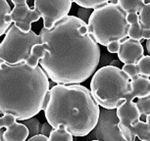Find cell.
I'll return each mask as SVG.
<instances>
[{
	"instance_id": "6da1fadb",
	"label": "cell",
	"mask_w": 150,
	"mask_h": 141,
	"mask_svg": "<svg viewBox=\"0 0 150 141\" xmlns=\"http://www.w3.org/2000/svg\"><path fill=\"white\" fill-rule=\"evenodd\" d=\"M38 35L46 50L38 65L53 82L80 84L96 72L100 48L80 18L67 16L51 30L42 27Z\"/></svg>"
},
{
	"instance_id": "7a4b0ae2",
	"label": "cell",
	"mask_w": 150,
	"mask_h": 141,
	"mask_svg": "<svg viewBox=\"0 0 150 141\" xmlns=\"http://www.w3.org/2000/svg\"><path fill=\"white\" fill-rule=\"evenodd\" d=\"M49 78L40 66L8 65L0 60V115L28 121L45 108Z\"/></svg>"
},
{
	"instance_id": "3957f363",
	"label": "cell",
	"mask_w": 150,
	"mask_h": 141,
	"mask_svg": "<svg viewBox=\"0 0 150 141\" xmlns=\"http://www.w3.org/2000/svg\"><path fill=\"white\" fill-rule=\"evenodd\" d=\"M44 115L53 129L59 125L74 136H86L96 126L100 109L89 89L81 84H56L49 89Z\"/></svg>"
},
{
	"instance_id": "277c9868",
	"label": "cell",
	"mask_w": 150,
	"mask_h": 141,
	"mask_svg": "<svg viewBox=\"0 0 150 141\" xmlns=\"http://www.w3.org/2000/svg\"><path fill=\"white\" fill-rule=\"evenodd\" d=\"M89 91L98 106L117 109L125 101H129L131 78L118 67H102L93 74Z\"/></svg>"
},
{
	"instance_id": "5b68a950",
	"label": "cell",
	"mask_w": 150,
	"mask_h": 141,
	"mask_svg": "<svg viewBox=\"0 0 150 141\" xmlns=\"http://www.w3.org/2000/svg\"><path fill=\"white\" fill-rule=\"evenodd\" d=\"M86 24L89 35L97 44L107 46L113 41L128 38L127 14L118 5V0H108L106 5L93 10Z\"/></svg>"
},
{
	"instance_id": "8992f818",
	"label": "cell",
	"mask_w": 150,
	"mask_h": 141,
	"mask_svg": "<svg viewBox=\"0 0 150 141\" xmlns=\"http://www.w3.org/2000/svg\"><path fill=\"white\" fill-rule=\"evenodd\" d=\"M38 44H42L41 39L35 32L30 30L24 33L15 25H11L0 43V60L8 65L28 63L32 56L33 47Z\"/></svg>"
},
{
	"instance_id": "52a82bcc",
	"label": "cell",
	"mask_w": 150,
	"mask_h": 141,
	"mask_svg": "<svg viewBox=\"0 0 150 141\" xmlns=\"http://www.w3.org/2000/svg\"><path fill=\"white\" fill-rule=\"evenodd\" d=\"M73 1H42L35 0L33 3V9L43 19V27L51 30L61 20L69 16L72 8Z\"/></svg>"
},
{
	"instance_id": "ba28073f",
	"label": "cell",
	"mask_w": 150,
	"mask_h": 141,
	"mask_svg": "<svg viewBox=\"0 0 150 141\" xmlns=\"http://www.w3.org/2000/svg\"><path fill=\"white\" fill-rule=\"evenodd\" d=\"M14 8L11 10L10 17L12 23L22 32L28 33L32 30V24L40 19L39 14L35 9H30L25 0H12Z\"/></svg>"
},
{
	"instance_id": "9c48e42d",
	"label": "cell",
	"mask_w": 150,
	"mask_h": 141,
	"mask_svg": "<svg viewBox=\"0 0 150 141\" xmlns=\"http://www.w3.org/2000/svg\"><path fill=\"white\" fill-rule=\"evenodd\" d=\"M117 55L122 63L135 65L139 59L144 56V48L139 41L126 38L121 41Z\"/></svg>"
},
{
	"instance_id": "30bf717a",
	"label": "cell",
	"mask_w": 150,
	"mask_h": 141,
	"mask_svg": "<svg viewBox=\"0 0 150 141\" xmlns=\"http://www.w3.org/2000/svg\"><path fill=\"white\" fill-rule=\"evenodd\" d=\"M117 117L119 119L118 125L129 128L135 122L140 120L141 116L134 101H125L117 108Z\"/></svg>"
},
{
	"instance_id": "8fae6325",
	"label": "cell",
	"mask_w": 150,
	"mask_h": 141,
	"mask_svg": "<svg viewBox=\"0 0 150 141\" xmlns=\"http://www.w3.org/2000/svg\"><path fill=\"white\" fill-rule=\"evenodd\" d=\"M30 135V130L28 126L24 123L16 122L5 129L2 133L3 141H27Z\"/></svg>"
},
{
	"instance_id": "7c38bea8",
	"label": "cell",
	"mask_w": 150,
	"mask_h": 141,
	"mask_svg": "<svg viewBox=\"0 0 150 141\" xmlns=\"http://www.w3.org/2000/svg\"><path fill=\"white\" fill-rule=\"evenodd\" d=\"M131 95L129 101H134L137 98H143L150 95V80L148 78H144L138 75L137 78L131 80Z\"/></svg>"
},
{
	"instance_id": "4fadbf2b",
	"label": "cell",
	"mask_w": 150,
	"mask_h": 141,
	"mask_svg": "<svg viewBox=\"0 0 150 141\" xmlns=\"http://www.w3.org/2000/svg\"><path fill=\"white\" fill-rule=\"evenodd\" d=\"M11 7L6 0H0V36L7 32L12 25L10 17Z\"/></svg>"
},
{
	"instance_id": "5bb4252c",
	"label": "cell",
	"mask_w": 150,
	"mask_h": 141,
	"mask_svg": "<svg viewBox=\"0 0 150 141\" xmlns=\"http://www.w3.org/2000/svg\"><path fill=\"white\" fill-rule=\"evenodd\" d=\"M118 5L127 15L131 13L138 14L141 8L143 7L144 1L143 0H137V1L135 0H118Z\"/></svg>"
},
{
	"instance_id": "9a60e30c",
	"label": "cell",
	"mask_w": 150,
	"mask_h": 141,
	"mask_svg": "<svg viewBox=\"0 0 150 141\" xmlns=\"http://www.w3.org/2000/svg\"><path fill=\"white\" fill-rule=\"evenodd\" d=\"M47 141H73V135L61 125L51 131Z\"/></svg>"
},
{
	"instance_id": "2e32d148",
	"label": "cell",
	"mask_w": 150,
	"mask_h": 141,
	"mask_svg": "<svg viewBox=\"0 0 150 141\" xmlns=\"http://www.w3.org/2000/svg\"><path fill=\"white\" fill-rule=\"evenodd\" d=\"M139 24L142 30H150V1H144L143 7L138 13Z\"/></svg>"
},
{
	"instance_id": "e0dca14e",
	"label": "cell",
	"mask_w": 150,
	"mask_h": 141,
	"mask_svg": "<svg viewBox=\"0 0 150 141\" xmlns=\"http://www.w3.org/2000/svg\"><path fill=\"white\" fill-rule=\"evenodd\" d=\"M138 74L141 77L150 78V56H142L137 64Z\"/></svg>"
},
{
	"instance_id": "ac0fdd59",
	"label": "cell",
	"mask_w": 150,
	"mask_h": 141,
	"mask_svg": "<svg viewBox=\"0 0 150 141\" xmlns=\"http://www.w3.org/2000/svg\"><path fill=\"white\" fill-rule=\"evenodd\" d=\"M76 4L83 9H97L108 3V0H75Z\"/></svg>"
},
{
	"instance_id": "d6986e66",
	"label": "cell",
	"mask_w": 150,
	"mask_h": 141,
	"mask_svg": "<svg viewBox=\"0 0 150 141\" xmlns=\"http://www.w3.org/2000/svg\"><path fill=\"white\" fill-rule=\"evenodd\" d=\"M135 104H137V107L141 117L146 118L147 116L150 115V95L137 99Z\"/></svg>"
},
{
	"instance_id": "ffe728a7",
	"label": "cell",
	"mask_w": 150,
	"mask_h": 141,
	"mask_svg": "<svg viewBox=\"0 0 150 141\" xmlns=\"http://www.w3.org/2000/svg\"><path fill=\"white\" fill-rule=\"evenodd\" d=\"M128 37L132 39V40H137L139 42L141 41V39H142V29L140 27L139 22L129 26L128 32Z\"/></svg>"
},
{
	"instance_id": "44dd1931",
	"label": "cell",
	"mask_w": 150,
	"mask_h": 141,
	"mask_svg": "<svg viewBox=\"0 0 150 141\" xmlns=\"http://www.w3.org/2000/svg\"><path fill=\"white\" fill-rule=\"evenodd\" d=\"M123 72L126 74L128 77L131 78V80H134V78H137L139 74H138V70L137 65L134 64H125L123 68L121 69Z\"/></svg>"
},
{
	"instance_id": "7402d4cb",
	"label": "cell",
	"mask_w": 150,
	"mask_h": 141,
	"mask_svg": "<svg viewBox=\"0 0 150 141\" xmlns=\"http://www.w3.org/2000/svg\"><path fill=\"white\" fill-rule=\"evenodd\" d=\"M17 122L16 118L12 115H3L1 117V125H2V128H9L10 125H12L13 123H15Z\"/></svg>"
},
{
	"instance_id": "603a6c76",
	"label": "cell",
	"mask_w": 150,
	"mask_h": 141,
	"mask_svg": "<svg viewBox=\"0 0 150 141\" xmlns=\"http://www.w3.org/2000/svg\"><path fill=\"white\" fill-rule=\"evenodd\" d=\"M120 44H121L120 41H113L106 46L107 50H108V52L112 53V54H114V53H118L119 48H120Z\"/></svg>"
},
{
	"instance_id": "cb8c5ba5",
	"label": "cell",
	"mask_w": 150,
	"mask_h": 141,
	"mask_svg": "<svg viewBox=\"0 0 150 141\" xmlns=\"http://www.w3.org/2000/svg\"><path fill=\"white\" fill-rule=\"evenodd\" d=\"M40 130L41 132L39 134H42V135H44V136L48 137L49 134L51 133V131L53 130V128L48 123H42V125L40 126Z\"/></svg>"
},
{
	"instance_id": "d4e9b609",
	"label": "cell",
	"mask_w": 150,
	"mask_h": 141,
	"mask_svg": "<svg viewBox=\"0 0 150 141\" xmlns=\"http://www.w3.org/2000/svg\"><path fill=\"white\" fill-rule=\"evenodd\" d=\"M127 22H128L129 26L135 24V23L139 22V18H138V14L137 13H131L127 15Z\"/></svg>"
},
{
	"instance_id": "484cf974",
	"label": "cell",
	"mask_w": 150,
	"mask_h": 141,
	"mask_svg": "<svg viewBox=\"0 0 150 141\" xmlns=\"http://www.w3.org/2000/svg\"><path fill=\"white\" fill-rule=\"evenodd\" d=\"M48 140V137L44 136L42 134H36V135H33V137H30V139H28L27 141H47Z\"/></svg>"
},
{
	"instance_id": "4316f807",
	"label": "cell",
	"mask_w": 150,
	"mask_h": 141,
	"mask_svg": "<svg viewBox=\"0 0 150 141\" xmlns=\"http://www.w3.org/2000/svg\"><path fill=\"white\" fill-rule=\"evenodd\" d=\"M146 119V132H147V135H148L149 139H150V115H148L147 117L145 118Z\"/></svg>"
},
{
	"instance_id": "83f0119b",
	"label": "cell",
	"mask_w": 150,
	"mask_h": 141,
	"mask_svg": "<svg viewBox=\"0 0 150 141\" xmlns=\"http://www.w3.org/2000/svg\"><path fill=\"white\" fill-rule=\"evenodd\" d=\"M142 39L149 40L150 39V30H142Z\"/></svg>"
},
{
	"instance_id": "f1b7e54d",
	"label": "cell",
	"mask_w": 150,
	"mask_h": 141,
	"mask_svg": "<svg viewBox=\"0 0 150 141\" xmlns=\"http://www.w3.org/2000/svg\"><path fill=\"white\" fill-rule=\"evenodd\" d=\"M146 49H147V52L149 53V56H150V39L149 40H146Z\"/></svg>"
},
{
	"instance_id": "f546056e",
	"label": "cell",
	"mask_w": 150,
	"mask_h": 141,
	"mask_svg": "<svg viewBox=\"0 0 150 141\" xmlns=\"http://www.w3.org/2000/svg\"><path fill=\"white\" fill-rule=\"evenodd\" d=\"M2 133H3V131L0 130V141H3V139H2Z\"/></svg>"
},
{
	"instance_id": "4dcf8cb0",
	"label": "cell",
	"mask_w": 150,
	"mask_h": 141,
	"mask_svg": "<svg viewBox=\"0 0 150 141\" xmlns=\"http://www.w3.org/2000/svg\"><path fill=\"white\" fill-rule=\"evenodd\" d=\"M2 129V125H1V117H0V130Z\"/></svg>"
},
{
	"instance_id": "1f68e13d",
	"label": "cell",
	"mask_w": 150,
	"mask_h": 141,
	"mask_svg": "<svg viewBox=\"0 0 150 141\" xmlns=\"http://www.w3.org/2000/svg\"><path fill=\"white\" fill-rule=\"evenodd\" d=\"M91 141H100V140H91Z\"/></svg>"
}]
</instances>
